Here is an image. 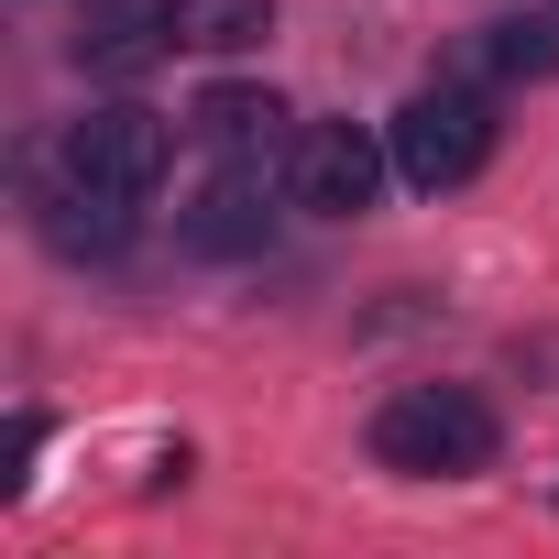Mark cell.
I'll return each mask as SVG.
<instances>
[{"instance_id": "obj_2", "label": "cell", "mask_w": 559, "mask_h": 559, "mask_svg": "<svg viewBox=\"0 0 559 559\" xmlns=\"http://www.w3.org/2000/svg\"><path fill=\"white\" fill-rule=\"evenodd\" d=\"M384 143H395V176L417 198H450V187H472L493 165V99L483 88H417L384 121Z\"/></svg>"}, {"instance_id": "obj_4", "label": "cell", "mask_w": 559, "mask_h": 559, "mask_svg": "<svg viewBox=\"0 0 559 559\" xmlns=\"http://www.w3.org/2000/svg\"><path fill=\"white\" fill-rule=\"evenodd\" d=\"M384 165H395V143H373L362 121H308V132L286 143V187H297V209H319V219H362L373 187H384Z\"/></svg>"}, {"instance_id": "obj_5", "label": "cell", "mask_w": 559, "mask_h": 559, "mask_svg": "<svg viewBox=\"0 0 559 559\" xmlns=\"http://www.w3.org/2000/svg\"><path fill=\"white\" fill-rule=\"evenodd\" d=\"M165 154H176V132H165L143 99H110V110L67 121V143H56V165H78V176H99V187H121V198H154Z\"/></svg>"}, {"instance_id": "obj_6", "label": "cell", "mask_w": 559, "mask_h": 559, "mask_svg": "<svg viewBox=\"0 0 559 559\" xmlns=\"http://www.w3.org/2000/svg\"><path fill=\"white\" fill-rule=\"evenodd\" d=\"M132 209L143 198H121V187H99L78 165H45V241L56 252H121L132 241Z\"/></svg>"}, {"instance_id": "obj_1", "label": "cell", "mask_w": 559, "mask_h": 559, "mask_svg": "<svg viewBox=\"0 0 559 559\" xmlns=\"http://www.w3.org/2000/svg\"><path fill=\"white\" fill-rule=\"evenodd\" d=\"M504 450V417L472 395V384H395L373 406V461L384 472H417V483H450V472H483Z\"/></svg>"}, {"instance_id": "obj_8", "label": "cell", "mask_w": 559, "mask_h": 559, "mask_svg": "<svg viewBox=\"0 0 559 559\" xmlns=\"http://www.w3.org/2000/svg\"><path fill=\"white\" fill-rule=\"evenodd\" d=\"M165 34L187 56H241L274 34V0H165Z\"/></svg>"}, {"instance_id": "obj_3", "label": "cell", "mask_w": 559, "mask_h": 559, "mask_svg": "<svg viewBox=\"0 0 559 559\" xmlns=\"http://www.w3.org/2000/svg\"><path fill=\"white\" fill-rule=\"evenodd\" d=\"M286 198H297V187L274 176V154H219V176L187 198L176 230H187V252H219V263H230V252H263V241H274V209H286Z\"/></svg>"}, {"instance_id": "obj_9", "label": "cell", "mask_w": 559, "mask_h": 559, "mask_svg": "<svg viewBox=\"0 0 559 559\" xmlns=\"http://www.w3.org/2000/svg\"><path fill=\"white\" fill-rule=\"evenodd\" d=\"M483 67H493V78H559V0L483 23Z\"/></svg>"}, {"instance_id": "obj_7", "label": "cell", "mask_w": 559, "mask_h": 559, "mask_svg": "<svg viewBox=\"0 0 559 559\" xmlns=\"http://www.w3.org/2000/svg\"><path fill=\"white\" fill-rule=\"evenodd\" d=\"M286 121H297L286 99H274V88H241V78L198 88V110H187V132H198L209 154H274V143H297Z\"/></svg>"}]
</instances>
